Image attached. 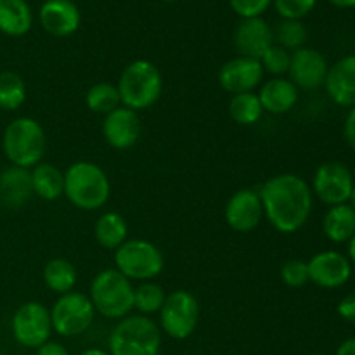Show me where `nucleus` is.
I'll return each mask as SVG.
<instances>
[{
    "mask_svg": "<svg viewBox=\"0 0 355 355\" xmlns=\"http://www.w3.org/2000/svg\"><path fill=\"white\" fill-rule=\"evenodd\" d=\"M163 2H177V0H163Z\"/></svg>",
    "mask_w": 355,
    "mask_h": 355,
    "instance_id": "44",
    "label": "nucleus"
},
{
    "mask_svg": "<svg viewBox=\"0 0 355 355\" xmlns=\"http://www.w3.org/2000/svg\"><path fill=\"white\" fill-rule=\"evenodd\" d=\"M318 355H321V354H318Z\"/></svg>",
    "mask_w": 355,
    "mask_h": 355,
    "instance_id": "46",
    "label": "nucleus"
},
{
    "mask_svg": "<svg viewBox=\"0 0 355 355\" xmlns=\"http://www.w3.org/2000/svg\"><path fill=\"white\" fill-rule=\"evenodd\" d=\"M290 61H291V52L286 49L279 47V45H270L267 49L266 54L260 59V64H262L263 73H269L272 76H283L286 75L288 69H290Z\"/></svg>",
    "mask_w": 355,
    "mask_h": 355,
    "instance_id": "32",
    "label": "nucleus"
},
{
    "mask_svg": "<svg viewBox=\"0 0 355 355\" xmlns=\"http://www.w3.org/2000/svg\"><path fill=\"white\" fill-rule=\"evenodd\" d=\"M116 89L118 94H120L121 106L128 107L135 113L149 110L162 97V71L148 59L132 61L121 71Z\"/></svg>",
    "mask_w": 355,
    "mask_h": 355,
    "instance_id": "3",
    "label": "nucleus"
},
{
    "mask_svg": "<svg viewBox=\"0 0 355 355\" xmlns=\"http://www.w3.org/2000/svg\"><path fill=\"white\" fill-rule=\"evenodd\" d=\"M263 80V68L260 61L252 58H243L238 55L234 59H229L222 68L218 69V85L225 92L243 94L253 92Z\"/></svg>",
    "mask_w": 355,
    "mask_h": 355,
    "instance_id": "15",
    "label": "nucleus"
},
{
    "mask_svg": "<svg viewBox=\"0 0 355 355\" xmlns=\"http://www.w3.org/2000/svg\"><path fill=\"white\" fill-rule=\"evenodd\" d=\"M329 99L342 107L355 106V54L338 59L329 66L324 80Z\"/></svg>",
    "mask_w": 355,
    "mask_h": 355,
    "instance_id": "19",
    "label": "nucleus"
},
{
    "mask_svg": "<svg viewBox=\"0 0 355 355\" xmlns=\"http://www.w3.org/2000/svg\"><path fill=\"white\" fill-rule=\"evenodd\" d=\"M281 281L290 288H302L309 283V266L305 260L290 259L281 266Z\"/></svg>",
    "mask_w": 355,
    "mask_h": 355,
    "instance_id": "33",
    "label": "nucleus"
},
{
    "mask_svg": "<svg viewBox=\"0 0 355 355\" xmlns=\"http://www.w3.org/2000/svg\"><path fill=\"white\" fill-rule=\"evenodd\" d=\"M33 196L30 170L21 166H7L0 172V207L19 210Z\"/></svg>",
    "mask_w": 355,
    "mask_h": 355,
    "instance_id": "20",
    "label": "nucleus"
},
{
    "mask_svg": "<svg viewBox=\"0 0 355 355\" xmlns=\"http://www.w3.org/2000/svg\"><path fill=\"white\" fill-rule=\"evenodd\" d=\"M225 224L236 232H250L260 225L263 218V207L259 191L239 189L225 203Z\"/></svg>",
    "mask_w": 355,
    "mask_h": 355,
    "instance_id": "14",
    "label": "nucleus"
},
{
    "mask_svg": "<svg viewBox=\"0 0 355 355\" xmlns=\"http://www.w3.org/2000/svg\"><path fill=\"white\" fill-rule=\"evenodd\" d=\"M107 350L110 355H159L162 329L148 315L130 314L111 329Z\"/></svg>",
    "mask_w": 355,
    "mask_h": 355,
    "instance_id": "5",
    "label": "nucleus"
},
{
    "mask_svg": "<svg viewBox=\"0 0 355 355\" xmlns=\"http://www.w3.org/2000/svg\"><path fill=\"white\" fill-rule=\"evenodd\" d=\"M37 355H69V352L66 350V347L62 345V343L49 340V342H45L44 345L38 347Z\"/></svg>",
    "mask_w": 355,
    "mask_h": 355,
    "instance_id": "38",
    "label": "nucleus"
},
{
    "mask_svg": "<svg viewBox=\"0 0 355 355\" xmlns=\"http://www.w3.org/2000/svg\"><path fill=\"white\" fill-rule=\"evenodd\" d=\"M343 135H345L347 144L355 151V106L350 107L349 114H347L345 123H343Z\"/></svg>",
    "mask_w": 355,
    "mask_h": 355,
    "instance_id": "37",
    "label": "nucleus"
},
{
    "mask_svg": "<svg viewBox=\"0 0 355 355\" xmlns=\"http://www.w3.org/2000/svg\"><path fill=\"white\" fill-rule=\"evenodd\" d=\"M42 28L58 38L76 33L82 23V14L73 0H45L38 12Z\"/></svg>",
    "mask_w": 355,
    "mask_h": 355,
    "instance_id": "17",
    "label": "nucleus"
},
{
    "mask_svg": "<svg viewBox=\"0 0 355 355\" xmlns=\"http://www.w3.org/2000/svg\"><path fill=\"white\" fill-rule=\"evenodd\" d=\"M78 274L68 259H52L44 267V283L51 291L61 295L69 293L76 286Z\"/></svg>",
    "mask_w": 355,
    "mask_h": 355,
    "instance_id": "26",
    "label": "nucleus"
},
{
    "mask_svg": "<svg viewBox=\"0 0 355 355\" xmlns=\"http://www.w3.org/2000/svg\"><path fill=\"white\" fill-rule=\"evenodd\" d=\"M277 14L283 19H298L302 21L305 16L312 12L318 0H272Z\"/></svg>",
    "mask_w": 355,
    "mask_h": 355,
    "instance_id": "34",
    "label": "nucleus"
},
{
    "mask_svg": "<svg viewBox=\"0 0 355 355\" xmlns=\"http://www.w3.org/2000/svg\"><path fill=\"white\" fill-rule=\"evenodd\" d=\"M141 118L135 111L120 106L103 120V137L113 149L125 151L137 144L141 137Z\"/></svg>",
    "mask_w": 355,
    "mask_h": 355,
    "instance_id": "16",
    "label": "nucleus"
},
{
    "mask_svg": "<svg viewBox=\"0 0 355 355\" xmlns=\"http://www.w3.org/2000/svg\"><path fill=\"white\" fill-rule=\"evenodd\" d=\"M33 26V12L26 0H0V31L7 37H23Z\"/></svg>",
    "mask_w": 355,
    "mask_h": 355,
    "instance_id": "22",
    "label": "nucleus"
},
{
    "mask_svg": "<svg viewBox=\"0 0 355 355\" xmlns=\"http://www.w3.org/2000/svg\"><path fill=\"white\" fill-rule=\"evenodd\" d=\"M338 315L347 322H354L355 324V295H349V297L342 298L338 304Z\"/></svg>",
    "mask_w": 355,
    "mask_h": 355,
    "instance_id": "36",
    "label": "nucleus"
},
{
    "mask_svg": "<svg viewBox=\"0 0 355 355\" xmlns=\"http://www.w3.org/2000/svg\"><path fill=\"white\" fill-rule=\"evenodd\" d=\"M47 148L44 127L35 118L19 116L3 130L2 149L10 165L31 170L42 163Z\"/></svg>",
    "mask_w": 355,
    "mask_h": 355,
    "instance_id": "4",
    "label": "nucleus"
},
{
    "mask_svg": "<svg viewBox=\"0 0 355 355\" xmlns=\"http://www.w3.org/2000/svg\"><path fill=\"white\" fill-rule=\"evenodd\" d=\"M80 355H110V352H106V350L103 349H87Z\"/></svg>",
    "mask_w": 355,
    "mask_h": 355,
    "instance_id": "42",
    "label": "nucleus"
},
{
    "mask_svg": "<svg viewBox=\"0 0 355 355\" xmlns=\"http://www.w3.org/2000/svg\"><path fill=\"white\" fill-rule=\"evenodd\" d=\"M352 172L340 162H326L318 166L312 179V194L324 205L336 207L349 201L354 189Z\"/></svg>",
    "mask_w": 355,
    "mask_h": 355,
    "instance_id": "11",
    "label": "nucleus"
},
{
    "mask_svg": "<svg viewBox=\"0 0 355 355\" xmlns=\"http://www.w3.org/2000/svg\"><path fill=\"white\" fill-rule=\"evenodd\" d=\"M12 336L26 349H38L51 340V311L38 302H26L14 312L10 321Z\"/></svg>",
    "mask_w": 355,
    "mask_h": 355,
    "instance_id": "10",
    "label": "nucleus"
},
{
    "mask_svg": "<svg viewBox=\"0 0 355 355\" xmlns=\"http://www.w3.org/2000/svg\"><path fill=\"white\" fill-rule=\"evenodd\" d=\"M263 113L284 114L295 107L298 101V89L284 76H272L262 83L259 92Z\"/></svg>",
    "mask_w": 355,
    "mask_h": 355,
    "instance_id": "21",
    "label": "nucleus"
},
{
    "mask_svg": "<svg viewBox=\"0 0 355 355\" xmlns=\"http://www.w3.org/2000/svg\"><path fill=\"white\" fill-rule=\"evenodd\" d=\"M64 196L78 210H99L111 196L107 173L92 162H75L64 172Z\"/></svg>",
    "mask_w": 355,
    "mask_h": 355,
    "instance_id": "2",
    "label": "nucleus"
},
{
    "mask_svg": "<svg viewBox=\"0 0 355 355\" xmlns=\"http://www.w3.org/2000/svg\"><path fill=\"white\" fill-rule=\"evenodd\" d=\"M200 302L187 290L166 295L159 314V329L173 340H186L196 331L200 322Z\"/></svg>",
    "mask_w": 355,
    "mask_h": 355,
    "instance_id": "8",
    "label": "nucleus"
},
{
    "mask_svg": "<svg viewBox=\"0 0 355 355\" xmlns=\"http://www.w3.org/2000/svg\"><path fill=\"white\" fill-rule=\"evenodd\" d=\"M349 260H350V263H354L355 266V234L349 241Z\"/></svg>",
    "mask_w": 355,
    "mask_h": 355,
    "instance_id": "41",
    "label": "nucleus"
},
{
    "mask_svg": "<svg viewBox=\"0 0 355 355\" xmlns=\"http://www.w3.org/2000/svg\"><path fill=\"white\" fill-rule=\"evenodd\" d=\"M322 232L333 243H349L355 234V211L349 203L336 205L322 218Z\"/></svg>",
    "mask_w": 355,
    "mask_h": 355,
    "instance_id": "24",
    "label": "nucleus"
},
{
    "mask_svg": "<svg viewBox=\"0 0 355 355\" xmlns=\"http://www.w3.org/2000/svg\"><path fill=\"white\" fill-rule=\"evenodd\" d=\"M263 218L281 234H293L307 224L314 194L311 186L295 173H279L262 184L259 191Z\"/></svg>",
    "mask_w": 355,
    "mask_h": 355,
    "instance_id": "1",
    "label": "nucleus"
},
{
    "mask_svg": "<svg viewBox=\"0 0 355 355\" xmlns=\"http://www.w3.org/2000/svg\"><path fill=\"white\" fill-rule=\"evenodd\" d=\"M336 355H355V338H349L338 347Z\"/></svg>",
    "mask_w": 355,
    "mask_h": 355,
    "instance_id": "39",
    "label": "nucleus"
},
{
    "mask_svg": "<svg viewBox=\"0 0 355 355\" xmlns=\"http://www.w3.org/2000/svg\"><path fill=\"white\" fill-rule=\"evenodd\" d=\"M85 104L92 113L104 114L111 113L113 110L121 106L120 94H118L116 85L110 82L94 83L85 94Z\"/></svg>",
    "mask_w": 355,
    "mask_h": 355,
    "instance_id": "28",
    "label": "nucleus"
},
{
    "mask_svg": "<svg viewBox=\"0 0 355 355\" xmlns=\"http://www.w3.org/2000/svg\"><path fill=\"white\" fill-rule=\"evenodd\" d=\"M135 288L128 277L116 269H104L90 283L89 298L96 314L111 321H120L134 311Z\"/></svg>",
    "mask_w": 355,
    "mask_h": 355,
    "instance_id": "6",
    "label": "nucleus"
},
{
    "mask_svg": "<svg viewBox=\"0 0 355 355\" xmlns=\"http://www.w3.org/2000/svg\"><path fill=\"white\" fill-rule=\"evenodd\" d=\"M96 309L87 295L69 291L61 295L51 309L52 331L64 338L83 335L92 326Z\"/></svg>",
    "mask_w": 355,
    "mask_h": 355,
    "instance_id": "9",
    "label": "nucleus"
},
{
    "mask_svg": "<svg viewBox=\"0 0 355 355\" xmlns=\"http://www.w3.org/2000/svg\"><path fill=\"white\" fill-rule=\"evenodd\" d=\"M26 101V83L16 71L0 73V110L16 111Z\"/></svg>",
    "mask_w": 355,
    "mask_h": 355,
    "instance_id": "29",
    "label": "nucleus"
},
{
    "mask_svg": "<svg viewBox=\"0 0 355 355\" xmlns=\"http://www.w3.org/2000/svg\"><path fill=\"white\" fill-rule=\"evenodd\" d=\"M33 194L44 201H55L64 196V173L52 163H38L30 170Z\"/></svg>",
    "mask_w": 355,
    "mask_h": 355,
    "instance_id": "23",
    "label": "nucleus"
},
{
    "mask_svg": "<svg viewBox=\"0 0 355 355\" xmlns=\"http://www.w3.org/2000/svg\"><path fill=\"white\" fill-rule=\"evenodd\" d=\"M307 28L298 19H283L274 30V44L286 51H298L307 42Z\"/></svg>",
    "mask_w": 355,
    "mask_h": 355,
    "instance_id": "31",
    "label": "nucleus"
},
{
    "mask_svg": "<svg viewBox=\"0 0 355 355\" xmlns=\"http://www.w3.org/2000/svg\"><path fill=\"white\" fill-rule=\"evenodd\" d=\"M333 6L342 7V9H350V7H355V0H329Z\"/></svg>",
    "mask_w": 355,
    "mask_h": 355,
    "instance_id": "40",
    "label": "nucleus"
},
{
    "mask_svg": "<svg viewBox=\"0 0 355 355\" xmlns=\"http://www.w3.org/2000/svg\"><path fill=\"white\" fill-rule=\"evenodd\" d=\"M114 269L130 281H153L165 269V257L148 239H127L114 250Z\"/></svg>",
    "mask_w": 355,
    "mask_h": 355,
    "instance_id": "7",
    "label": "nucleus"
},
{
    "mask_svg": "<svg viewBox=\"0 0 355 355\" xmlns=\"http://www.w3.org/2000/svg\"><path fill=\"white\" fill-rule=\"evenodd\" d=\"M347 203H349L350 207L354 208V211H355V186H354L352 193H350V198H349V201H347Z\"/></svg>",
    "mask_w": 355,
    "mask_h": 355,
    "instance_id": "43",
    "label": "nucleus"
},
{
    "mask_svg": "<svg viewBox=\"0 0 355 355\" xmlns=\"http://www.w3.org/2000/svg\"><path fill=\"white\" fill-rule=\"evenodd\" d=\"M0 355H3V354H2V352H0Z\"/></svg>",
    "mask_w": 355,
    "mask_h": 355,
    "instance_id": "45",
    "label": "nucleus"
},
{
    "mask_svg": "<svg viewBox=\"0 0 355 355\" xmlns=\"http://www.w3.org/2000/svg\"><path fill=\"white\" fill-rule=\"evenodd\" d=\"M263 107L259 99V94L243 92L236 94L229 101V116L238 125H255L262 118Z\"/></svg>",
    "mask_w": 355,
    "mask_h": 355,
    "instance_id": "27",
    "label": "nucleus"
},
{
    "mask_svg": "<svg viewBox=\"0 0 355 355\" xmlns=\"http://www.w3.org/2000/svg\"><path fill=\"white\" fill-rule=\"evenodd\" d=\"M96 241L104 250H116L127 241L128 225L127 220L118 211H104L94 225Z\"/></svg>",
    "mask_w": 355,
    "mask_h": 355,
    "instance_id": "25",
    "label": "nucleus"
},
{
    "mask_svg": "<svg viewBox=\"0 0 355 355\" xmlns=\"http://www.w3.org/2000/svg\"><path fill=\"white\" fill-rule=\"evenodd\" d=\"M229 3L239 17L248 19V17H262L272 0H229Z\"/></svg>",
    "mask_w": 355,
    "mask_h": 355,
    "instance_id": "35",
    "label": "nucleus"
},
{
    "mask_svg": "<svg viewBox=\"0 0 355 355\" xmlns=\"http://www.w3.org/2000/svg\"><path fill=\"white\" fill-rule=\"evenodd\" d=\"M328 69V61L315 49L302 47L291 52L288 75H290V82H293L298 90H315L324 85Z\"/></svg>",
    "mask_w": 355,
    "mask_h": 355,
    "instance_id": "13",
    "label": "nucleus"
},
{
    "mask_svg": "<svg viewBox=\"0 0 355 355\" xmlns=\"http://www.w3.org/2000/svg\"><path fill=\"white\" fill-rule=\"evenodd\" d=\"M309 266V281L324 290H336L349 283L352 276V263L349 257L342 255L340 252L315 253L307 262Z\"/></svg>",
    "mask_w": 355,
    "mask_h": 355,
    "instance_id": "12",
    "label": "nucleus"
},
{
    "mask_svg": "<svg viewBox=\"0 0 355 355\" xmlns=\"http://www.w3.org/2000/svg\"><path fill=\"white\" fill-rule=\"evenodd\" d=\"M166 293L159 284L153 281H146L135 288L134 295V311H137L141 315H153L162 311L165 304Z\"/></svg>",
    "mask_w": 355,
    "mask_h": 355,
    "instance_id": "30",
    "label": "nucleus"
},
{
    "mask_svg": "<svg viewBox=\"0 0 355 355\" xmlns=\"http://www.w3.org/2000/svg\"><path fill=\"white\" fill-rule=\"evenodd\" d=\"M234 45L239 55L260 61L267 49L274 45V30L262 17L241 19L234 31Z\"/></svg>",
    "mask_w": 355,
    "mask_h": 355,
    "instance_id": "18",
    "label": "nucleus"
}]
</instances>
